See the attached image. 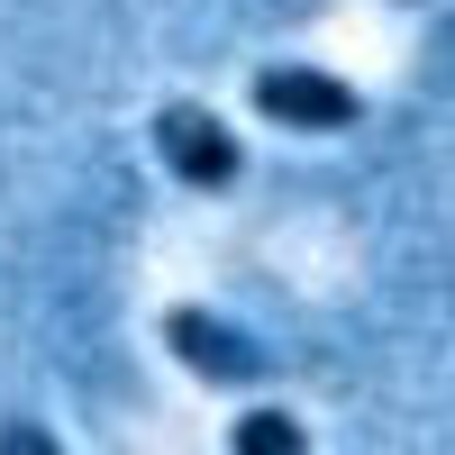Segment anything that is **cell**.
Segmentation results:
<instances>
[{"mask_svg":"<svg viewBox=\"0 0 455 455\" xmlns=\"http://www.w3.org/2000/svg\"><path fill=\"white\" fill-rule=\"evenodd\" d=\"M246 100H255V119L300 128V137H328V128H355L364 119V92L337 83V73H319V64H264L246 83Z\"/></svg>","mask_w":455,"mask_h":455,"instance_id":"6da1fadb","label":"cell"},{"mask_svg":"<svg viewBox=\"0 0 455 455\" xmlns=\"http://www.w3.org/2000/svg\"><path fill=\"white\" fill-rule=\"evenodd\" d=\"M156 156H164L173 182H192V192H228V182L246 173L237 128H219L201 100H164V109H156Z\"/></svg>","mask_w":455,"mask_h":455,"instance_id":"7a4b0ae2","label":"cell"},{"mask_svg":"<svg viewBox=\"0 0 455 455\" xmlns=\"http://www.w3.org/2000/svg\"><path fill=\"white\" fill-rule=\"evenodd\" d=\"M164 347L192 364L201 383H228V392H246V383H264V373H274V355H264L246 328H228V319L192 310V300H182V310H164Z\"/></svg>","mask_w":455,"mask_h":455,"instance_id":"3957f363","label":"cell"},{"mask_svg":"<svg viewBox=\"0 0 455 455\" xmlns=\"http://www.w3.org/2000/svg\"><path fill=\"white\" fill-rule=\"evenodd\" d=\"M228 446H237V455H300V446H310V428H300L291 410H246V419L228 428Z\"/></svg>","mask_w":455,"mask_h":455,"instance_id":"277c9868","label":"cell"}]
</instances>
